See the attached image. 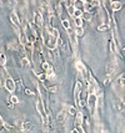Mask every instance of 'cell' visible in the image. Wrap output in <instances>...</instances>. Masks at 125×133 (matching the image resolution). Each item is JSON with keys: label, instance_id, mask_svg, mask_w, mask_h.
I'll return each instance as SVG.
<instances>
[{"label": "cell", "instance_id": "obj_9", "mask_svg": "<svg viewBox=\"0 0 125 133\" xmlns=\"http://www.w3.org/2000/svg\"><path fill=\"white\" fill-rule=\"evenodd\" d=\"M83 34H84L83 28H78V29H76V35H78V36H81Z\"/></svg>", "mask_w": 125, "mask_h": 133}, {"label": "cell", "instance_id": "obj_1", "mask_svg": "<svg viewBox=\"0 0 125 133\" xmlns=\"http://www.w3.org/2000/svg\"><path fill=\"white\" fill-rule=\"evenodd\" d=\"M84 5H85V3L81 1V0H75L74 1V8L78 9V10H83L84 11Z\"/></svg>", "mask_w": 125, "mask_h": 133}, {"label": "cell", "instance_id": "obj_6", "mask_svg": "<svg viewBox=\"0 0 125 133\" xmlns=\"http://www.w3.org/2000/svg\"><path fill=\"white\" fill-rule=\"evenodd\" d=\"M58 119H59L60 123H63V122L65 121V113H64V112H60L59 116H58Z\"/></svg>", "mask_w": 125, "mask_h": 133}, {"label": "cell", "instance_id": "obj_5", "mask_svg": "<svg viewBox=\"0 0 125 133\" xmlns=\"http://www.w3.org/2000/svg\"><path fill=\"white\" fill-rule=\"evenodd\" d=\"M83 14H84V11L83 10H75V11H74V16H75V19H76V17H81L83 16Z\"/></svg>", "mask_w": 125, "mask_h": 133}, {"label": "cell", "instance_id": "obj_7", "mask_svg": "<svg viewBox=\"0 0 125 133\" xmlns=\"http://www.w3.org/2000/svg\"><path fill=\"white\" fill-rule=\"evenodd\" d=\"M75 10H76V9L74 8V5L68 8V11H69V14H70V15H74V11H75Z\"/></svg>", "mask_w": 125, "mask_h": 133}, {"label": "cell", "instance_id": "obj_2", "mask_svg": "<svg viewBox=\"0 0 125 133\" xmlns=\"http://www.w3.org/2000/svg\"><path fill=\"white\" fill-rule=\"evenodd\" d=\"M96 97L94 96V95H90L89 96V107H90V110H93L94 107H95V104H96Z\"/></svg>", "mask_w": 125, "mask_h": 133}, {"label": "cell", "instance_id": "obj_11", "mask_svg": "<svg viewBox=\"0 0 125 133\" xmlns=\"http://www.w3.org/2000/svg\"><path fill=\"white\" fill-rule=\"evenodd\" d=\"M78 124H81V113H78Z\"/></svg>", "mask_w": 125, "mask_h": 133}, {"label": "cell", "instance_id": "obj_3", "mask_svg": "<svg viewBox=\"0 0 125 133\" xmlns=\"http://www.w3.org/2000/svg\"><path fill=\"white\" fill-rule=\"evenodd\" d=\"M111 8H113L114 11H118V10H120V9L123 8V5H121L120 1H113V3H111Z\"/></svg>", "mask_w": 125, "mask_h": 133}, {"label": "cell", "instance_id": "obj_4", "mask_svg": "<svg viewBox=\"0 0 125 133\" xmlns=\"http://www.w3.org/2000/svg\"><path fill=\"white\" fill-rule=\"evenodd\" d=\"M75 25L78 28H83V19L81 17H76L75 19Z\"/></svg>", "mask_w": 125, "mask_h": 133}, {"label": "cell", "instance_id": "obj_12", "mask_svg": "<svg viewBox=\"0 0 125 133\" xmlns=\"http://www.w3.org/2000/svg\"><path fill=\"white\" fill-rule=\"evenodd\" d=\"M70 113H72V115H75V108H70Z\"/></svg>", "mask_w": 125, "mask_h": 133}, {"label": "cell", "instance_id": "obj_8", "mask_svg": "<svg viewBox=\"0 0 125 133\" xmlns=\"http://www.w3.org/2000/svg\"><path fill=\"white\" fill-rule=\"evenodd\" d=\"M63 26H64L66 30H69V28H70V24H69V21H68V20H64V21H63Z\"/></svg>", "mask_w": 125, "mask_h": 133}, {"label": "cell", "instance_id": "obj_10", "mask_svg": "<svg viewBox=\"0 0 125 133\" xmlns=\"http://www.w3.org/2000/svg\"><path fill=\"white\" fill-rule=\"evenodd\" d=\"M104 30H108V26L106 25H100L99 26V31H104Z\"/></svg>", "mask_w": 125, "mask_h": 133}]
</instances>
